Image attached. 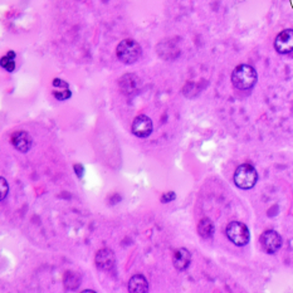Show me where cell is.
Listing matches in <instances>:
<instances>
[{"label":"cell","instance_id":"obj_6","mask_svg":"<svg viewBox=\"0 0 293 293\" xmlns=\"http://www.w3.org/2000/svg\"><path fill=\"white\" fill-rule=\"evenodd\" d=\"M274 48L279 54H288L293 52V29H286L276 37Z\"/></svg>","mask_w":293,"mask_h":293},{"label":"cell","instance_id":"obj_16","mask_svg":"<svg viewBox=\"0 0 293 293\" xmlns=\"http://www.w3.org/2000/svg\"><path fill=\"white\" fill-rule=\"evenodd\" d=\"M176 195L174 191H169V192H165V194L161 197V203H164V204H166V203H170L173 202V200H175Z\"/></svg>","mask_w":293,"mask_h":293},{"label":"cell","instance_id":"obj_2","mask_svg":"<svg viewBox=\"0 0 293 293\" xmlns=\"http://www.w3.org/2000/svg\"><path fill=\"white\" fill-rule=\"evenodd\" d=\"M117 58L125 64H134L141 58L142 49L134 39H123L116 48Z\"/></svg>","mask_w":293,"mask_h":293},{"label":"cell","instance_id":"obj_8","mask_svg":"<svg viewBox=\"0 0 293 293\" xmlns=\"http://www.w3.org/2000/svg\"><path fill=\"white\" fill-rule=\"evenodd\" d=\"M96 266L102 271H111L115 267V254L111 249L104 248L96 254Z\"/></svg>","mask_w":293,"mask_h":293},{"label":"cell","instance_id":"obj_17","mask_svg":"<svg viewBox=\"0 0 293 293\" xmlns=\"http://www.w3.org/2000/svg\"><path fill=\"white\" fill-rule=\"evenodd\" d=\"M0 185H2V200H4L5 199V197H7V194H8V191H9V186H8V183H7V180H5L4 178H2L0 179Z\"/></svg>","mask_w":293,"mask_h":293},{"label":"cell","instance_id":"obj_3","mask_svg":"<svg viewBox=\"0 0 293 293\" xmlns=\"http://www.w3.org/2000/svg\"><path fill=\"white\" fill-rule=\"evenodd\" d=\"M258 174L254 166L250 164H243L238 166V169L234 173V183L239 189L248 190L252 189L257 184Z\"/></svg>","mask_w":293,"mask_h":293},{"label":"cell","instance_id":"obj_11","mask_svg":"<svg viewBox=\"0 0 293 293\" xmlns=\"http://www.w3.org/2000/svg\"><path fill=\"white\" fill-rule=\"evenodd\" d=\"M128 291L133 293H144L149 291V282L142 274H135L128 281Z\"/></svg>","mask_w":293,"mask_h":293},{"label":"cell","instance_id":"obj_13","mask_svg":"<svg viewBox=\"0 0 293 293\" xmlns=\"http://www.w3.org/2000/svg\"><path fill=\"white\" fill-rule=\"evenodd\" d=\"M81 284V277L80 274L76 273V272H67V274L64 276V287L67 289H73L78 288V286Z\"/></svg>","mask_w":293,"mask_h":293},{"label":"cell","instance_id":"obj_5","mask_svg":"<svg viewBox=\"0 0 293 293\" xmlns=\"http://www.w3.org/2000/svg\"><path fill=\"white\" fill-rule=\"evenodd\" d=\"M259 242L262 249L268 254H274L282 247V237L276 231H266L261 236Z\"/></svg>","mask_w":293,"mask_h":293},{"label":"cell","instance_id":"obj_9","mask_svg":"<svg viewBox=\"0 0 293 293\" xmlns=\"http://www.w3.org/2000/svg\"><path fill=\"white\" fill-rule=\"evenodd\" d=\"M12 144L18 151L28 152L31 149L33 140H31L30 135L25 131H18L12 136Z\"/></svg>","mask_w":293,"mask_h":293},{"label":"cell","instance_id":"obj_1","mask_svg":"<svg viewBox=\"0 0 293 293\" xmlns=\"http://www.w3.org/2000/svg\"><path fill=\"white\" fill-rule=\"evenodd\" d=\"M232 83L236 88L250 89L257 83V72L249 64H240L232 73Z\"/></svg>","mask_w":293,"mask_h":293},{"label":"cell","instance_id":"obj_4","mask_svg":"<svg viewBox=\"0 0 293 293\" xmlns=\"http://www.w3.org/2000/svg\"><path fill=\"white\" fill-rule=\"evenodd\" d=\"M226 237L232 243H234L238 247H243V245H247L249 243L250 234L249 229L245 225L244 223H240V221H232L228 224L225 229Z\"/></svg>","mask_w":293,"mask_h":293},{"label":"cell","instance_id":"obj_19","mask_svg":"<svg viewBox=\"0 0 293 293\" xmlns=\"http://www.w3.org/2000/svg\"><path fill=\"white\" fill-rule=\"evenodd\" d=\"M53 86L54 87H60V88H68L67 82H64L62 80H58V78H55V80L53 81Z\"/></svg>","mask_w":293,"mask_h":293},{"label":"cell","instance_id":"obj_15","mask_svg":"<svg viewBox=\"0 0 293 293\" xmlns=\"http://www.w3.org/2000/svg\"><path fill=\"white\" fill-rule=\"evenodd\" d=\"M53 94L55 99L59 100V101H66V100H68L71 96H72L70 88H63V89H59V91H54Z\"/></svg>","mask_w":293,"mask_h":293},{"label":"cell","instance_id":"obj_12","mask_svg":"<svg viewBox=\"0 0 293 293\" xmlns=\"http://www.w3.org/2000/svg\"><path fill=\"white\" fill-rule=\"evenodd\" d=\"M214 232H215V226H214L213 221L210 219L204 218L199 221V225H198V233L202 238L209 239L214 236Z\"/></svg>","mask_w":293,"mask_h":293},{"label":"cell","instance_id":"obj_7","mask_svg":"<svg viewBox=\"0 0 293 293\" xmlns=\"http://www.w3.org/2000/svg\"><path fill=\"white\" fill-rule=\"evenodd\" d=\"M152 128H154V126H152L151 118L145 115L137 116L133 122L134 135L137 137H141V139L150 136L152 133Z\"/></svg>","mask_w":293,"mask_h":293},{"label":"cell","instance_id":"obj_14","mask_svg":"<svg viewBox=\"0 0 293 293\" xmlns=\"http://www.w3.org/2000/svg\"><path fill=\"white\" fill-rule=\"evenodd\" d=\"M14 58H15V53L13 51L8 52V54L5 57L2 58V67L4 68L5 71L8 72H13L15 70V63H14Z\"/></svg>","mask_w":293,"mask_h":293},{"label":"cell","instance_id":"obj_18","mask_svg":"<svg viewBox=\"0 0 293 293\" xmlns=\"http://www.w3.org/2000/svg\"><path fill=\"white\" fill-rule=\"evenodd\" d=\"M73 169H75L76 175H77L78 178H82V176H83V173H84L83 165H81V164H76V165L73 166Z\"/></svg>","mask_w":293,"mask_h":293},{"label":"cell","instance_id":"obj_10","mask_svg":"<svg viewBox=\"0 0 293 293\" xmlns=\"http://www.w3.org/2000/svg\"><path fill=\"white\" fill-rule=\"evenodd\" d=\"M190 262H191V254L185 248H180L174 253L173 263L178 271H185L190 266Z\"/></svg>","mask_w":293,"mask_h":293}]
</instances>
